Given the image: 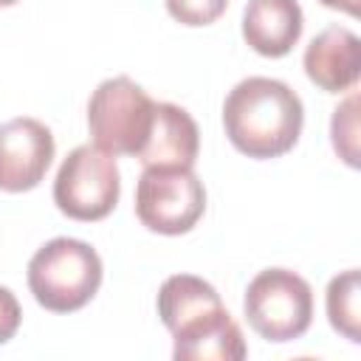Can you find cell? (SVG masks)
<instances>
[{
	"label": "cell",
	"mask_w": 361,
	"mask_h": 361,
	"mask_svg": "<svg viewBox=\"0 0 361 361\" xmlns=\"http://www.w3.org/2000/svg\"><path fill=\"white\" fill-rule=\"evenodd\" d=\"M14 3H20V0H0V8H6V6H14Z\"/></svg>",
	"instance_id": "obj_18"
},
{
	"label": "cell",
	"mask_w": 361,
	"mask_h": 361,
	"mask_svg": "<svg viewBox=\"0 0 361 361\" xmlns=\"http://www.w3.org/2000/svg\"><path fill=\"white\" fill-rule=\"evenodd\" d=\"M327 322L336 333H341L347 341H361V274L358 268H347L327 285Z\"/></svg>",
	"instance_id": "obj_13"
},
{
	"label": "cell",
	"mask_w": 361,
	"mask_h": 361,
	"mask_svg": "<svg viewBox=\"0 0 361 361\" xmlns=\"http://www.w3.org/2000/svg\"><path fill=\"white\" fill-rule=\"evenodd\" d=\"M226 8H228V0H166L169 17L189 28L212 25Z\"/></svg>",
	"instance_id": "obj_15"
},
{
	"label": "cell",
	"mask_w": 361,
	"mask_h": 361,
	"mask_svg": "<svg viewBox=\"0 0 361 361\" xmlns=\"http://www.w3.org/2000/svg\"><path fill=\"white\" fill-rule=\"evenodd\" d=\"M155 118V102L130 76L104 79L87 102V130L99 149L133 155L144 149Z\"/></svg>",
	"instance_id": "obj_4"
},
{
	"label": "cell",
	"mask_w": 361,
	"mask_h": 361,
	"mask_svg": "<svg viewBox=\"0 0 361 361\" xmlns=\"http://www.w3.org/2000/svg\"><path fill=\"white\" fill-rule=\"evenodd\" d=\"M305 28L299 0H248L243 11V39L251 51L279 59L293 51Z\"/></svg>",
	"instance_id": "obj_9"
},
{
	"label": "cell",
	"mask_w": 361,
	"mask_h": 361,
	"mask_svg": "<svg viewBox=\"0 0 361 361\" xmlns=\"http://www.w3.org/2000/svg\"><path fill=\"white\" fill-rule=\"evenodd\" d=\"M172 341V355L178 361H240L248 355L243 333L226 307L183 327Z\"/></svg>",
	"instance_id": "obj_11"
},
{
	"label": "cell",
	"mask_w": 361,
	"mask_h": 361,
	"mask_svg": "<svg viewBox=\"0 0 361 361\" xmlns=\"http://www.w3.org/2000/svg\"><path fill=\"white\" fill-rule=\"evenodd\" d=\"M200 152V130L195 118L172 104L155 102V118L138 161L144 166H195Z\"/></svg>",
	"instance_id": "obj_10"
},
{
	"label": "cell",
	"mask_w": 361,
	"mask_h": 361,
	"mask_svg": "<svg viewBox=\"0 0 361 361\" xmlns=\"http://www.w3.org/2000/svg\"><path fill=\"white\" fill-rule=\"evenodd\" d=\"M118 195L121 180L116 158L96 144L71 149L54 178V203L71 220H104L116 209Z\"/></svg>",
	"instance_id": "obj_6"
},
{
	"label": "cell",
	"mask_w": 361,
	"mask_h": 361,
	"mask_svg": "<svg viewBox=\"0 0 361 361\" xmlns=\"http://www.w3.org/2000/svg\"><path fill=\"white\" fill-rule=\"evenodd\" d=\"M20 322H23V307L17 296L0 285V344L14 338V333L20 330Z\"/></svg>",
	"instance_id": "obj_16"
},
{
	"label": "cell",
	"mask_w": 361,
	"mask_h": 361,
	"mask_svg": "<svg viewBox=\"0 0 361 361\" xmlns=\"http://www.w3.org/2000/svg\"><path fill=\"white\" fill-rule=\"evenodd\" d=\"M56 144L51 130L28 116L0 124V192L20 195L39 186Z\"/></svg>",
	"instance_id": "obj_7"
},
{
	"label": "cell",
	"mask_w": 361,
	"mask_h": 361,
	"mask_svg": "<svg viewBox=\"0 0 361 361\" xmlns=\"http://www.w3.org/2000/svg\"><path fill=\"white\" fill-rule=\"evenodd\" d=\"M319 3L333 11H344L350 17H358V11H361V0H319Z\"/></svg>",
	"instance_id": "obj_17"
},
{
	"label": "cell",
	"mask_w": 361,
	"mask_h": 361,
	"mask_svg": "<svg viewBox=\"0 0 361 361\" xmlns=\"http://www.w3.org/2000/svg\"><path fill=\"white\" fill-rule=\"evenodd\" d=\"M102 257L85 240L54 237L28 259V290L51 313L82 310L102 285Z\"/></svg>",
	"instance_id": "obj_2"
},
{
	"label": "cell",
	"mask_w": 361,
	"mask_h": 361,
	"mask_svg": "<svg viewBox=\"0 0 361 361\" xmlns=\"http://www.w3.org/2000/svg\"><path fill=\"white\" fill-rule=\"evenodd\" d=\"M305 73L324 93H347L361 76V42L344 25H327L305 48Z\"/></svg>",
	"instance_id": "obj_8"
},
{
	"label": "cell",
	"mask_w": 361,
	"mask_h": 361,
	"mask_svg": "<svg viewBox=\"0 0 361 361\" xmlns=\"http://www.w3.org/2000/svg\"><path fill=\"white\" fill-rule=\"evenodd\" d=\"M243 313L259 338L285 344L307 333L313 322V290L296 271L265 268L248 282Z\"/></svg>",
	"instance_id": "obj_3"
},
{
	"label": "cell",
	"mask_w": 361,
	"mask_h": 361,
	"mask_svg": "<svg viewBox=\"0 0 361 361\" xmlns=\"http://www.w3.org/2000/svg\"><path fill=\"white\" fill-rule=\"evenodd\" d=\"M302 99L279 79L248 76L237 82L223 102L226 138L237 152L257 161L290 152L302 135Z\"/></svg>",
	"instance_id": "obj_1"
},
{
	"label": "cell",
	"mask_w": 361,
	"mask_h": 361,
	"mask_svg": "<svg viewBox=\"0 0 361 361\" xmlns=\"http://www.w3.org/2000/svg\"><path fill=\"white\" fill-rule=\"evenodd\" d=\"M206 212V186L192 166H144L135 183V217L144 228L178 237Z\"/></svg>",
	"instance_id": "obj_5"
},
{
	"label": "cell",
	"mask_w": 361,
	"mask_h": 361,
	"mask_svg": "<svg viewBox=\"0 0 361 361\" xmlns=\"http://www.w3.org/2000/svg\"><path fill=\"white\" fill-rule=\"evenodd\" d=\"M330 141L336 155L347 166H358V93H350L336 110L330 121Z\"/></svg>",
	"instance_id": "obj_14"
},
{
	"label": "cell",
	"mask_w": 361,
	"mask_h": 361,
	"mask_svg": "<svg viewBox=\"0 0 361 361\" xmlns=\"http://www.w3.org/2000/svg\"><path fill=\"white\" fill-rule=\"evenodd\" d=\"M220 307H223V302H220V293L214 290V285H209L206 279H200L195 274L166 276L158 290V316L172 336L180 333L183 327L206 319L209 313H214Z\"/></svg>",
	"instance_id": "obj_12"
}]
</instances>
